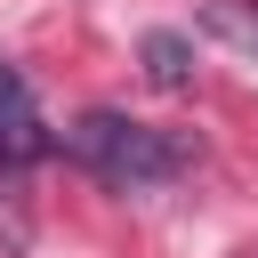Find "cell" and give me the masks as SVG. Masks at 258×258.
I'll return each instance as SVG.
<instances>
[{"label":"cell","instance_id":"cell-4","mask_svg":"<svg viewBox=\"0 0 258 258\" xmlns=\"http://www.w3.org/2000/svg\"><path fill=\"white\" fill-rule=\"evenodd\" d=\"M137 56H145V81H153V89H185V81H194V40H185V32H145Z\"/></svg>","mask_w":258,"mask_h":258},{"label":"cell","instance_id":"cell-3","mask_svg":"<svg viewBox=\"0 0 258 258\" xmlns=\"http://www.w3.org/2000/svg\"><path fill=\"white\" fill-rule=\"evenodd\" d=\"M202 32L258 64V0H202Z\"/></svg>","mask_w":258,"mask_h":258},{"label":"cell","instance_id":"cell-2","mask_svg":"<svg viewBox=\"0 0 258 258\" xmlns=\"http://www.w3.org/2000/svg\"><path fill=\"white\" fill-rule=\"evenodd\" d=\"M48 153H56V129H48V113H40L32 81H24L16 64H0V177L40 169Z\"/></svg>","mask_w":258,"mask_h":258},{"label":"cell","instance_id":"cell-1","mask_svg":"<svg viewBox=\"0 0 258 258\" xmlns=\"http://www.w3.org/2000/svg\"><path fill=\"white\" fill-rule=\"evenodd\" d=\"M64 153H73L97 185H113V194H153V185H169V177L194 161V153H185V137L145 129V121L113 113V105H89V113L64 129Z\"/></svg>","mask_w":258,"mask_h":258}]
</instances>
